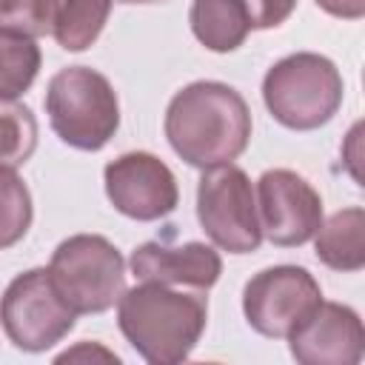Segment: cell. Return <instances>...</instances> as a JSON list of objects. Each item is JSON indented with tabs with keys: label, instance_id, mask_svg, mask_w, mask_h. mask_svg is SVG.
Masks as SVG:
<instances>
[{
	"label": "cell",
	"instance_id": "cell-22",
	"mask_svg": "<svg viewBox=\"0 0 365 365\" xmlns=\"http://www.w3.org/2000/svg\"><path fill=\"white\" fill-rule=\"evenodd\" d=\"M317 6L339 20H359L365 14V0H317Z\"/></svg>",
	"mask_w": 365,
	"mask_h": 365
},
{
	"label": "cell",
	"instance_id": "cell-5",
	"mask_svg": "<svg viewBox=\"0 0 365 365\" xmlns=\"http://www.w3.org/2000/svg\"><path fill=\"white\" fill-rule=\"evenodd\" d=\"M48 277L74 314H103L125 291V259L106 237L74 234L54 248Z\"/></svg>",
	"mask_w": 365,
	"mask_h": 365
},
{
	"label": "cell",
	"instance_id": "cell-4",
	"mask_svg": "<svg viewBox=\"0 0 365 365\" xmlns=\"http://www.w3.org/2000/svg\"><path fill=\"white\" fill-rule=\"evenodd\" d=\"M54 134L80 151H100L120 128V100L106 74L88 66L60 68L46 88Z\"/></svg>",
	"mask_w": 365,
	"mask_h": 365
},
{
	"label": "cell",
	"instance_id": "cell-9",
	"mask_svg": "<svg viewBox=\"0 0 365 365\" xmlns=\"http://www.w3.org/2000/svg\"><path fill=\"white\" fill-rule=\"evenodd\" d=\"M257 217L262 237L274 245H305L322 225L319 191L291 168H271L257 180Z\"/></svg>",
	"mask_w": 365,
	"mask_h": 365
},
{
	"label": "cell",
	"instance_id": "cell-10",
	"mask_svg": "<svg viewBox=\"0 0 365 365\" xmlns=\"http://www.w3.org/2000/svg\"><path fill=\"white\" fill-rule=\"evenodd\" d=\"M108 202L128 220L151 222L171 214L180 202V188L171 168L148 151H125L103 171Z\"/></svg>",
	"mask_w": 365,
	"mask_h": 365
},
{
	"label": "cell",
	"instance_id": "cell-19",
	"mask_svg": "<svg viewBox=\"0 0 365 365\" xmlns=\"http://www.w3.org/2000/svg\"><path fill=\"white\" fill-rule=\"evenodd\" d=\"M60 0H0V31L43 37L54 29Z\"/></svg>",
	"mask_w": 365,
	"mask_h": 365
},
{
	"label": "cell",
	"instance_id": "cell-18",
	"mask_svg": "<svg viewBox=\"0 0 365 365\" xmlns=\"http://www.w3.org/2000/svg\"><path fill=\"white\" fill-rule=\"evenodd\" d=\"M34 208L29 185L20 180L14 168L0 165V251L11 248L29 234Z\"/></svg>",
	"mask_w": 365,
	"mask_h": 365
},
{
	"label": "cell",
	"instance_id": "cell-11",
	"mask_svg": "<svg viewBox=\"0 0 365 365\" xmlns=\"http://www.w3.org/2000/svg\"><path fill=\"white\" fill-rule=\"evenodd\" d=\"M285 339L299 365H356L365 348L359 314L328 299H319Z\"/></svg>",
	"mask_w": 365,
	"mask_h": 365
},
{
	"label": "cell",
	"instance_id": "cell-3",
	"mask_svg": "<svg viewBox=\"0 0 365 365\" xmlns=\"http://www.w3.org/2000/svg\"><path fill=\"white\" fill-rule=\"evenodd\" d=\"M342 94L345 83L339 68L317 51L288 54L262 77V103L268 114L291 131L325 125L339 111Z\"/></svg>",
	"mask_w": 365,
	"mask_h": 365
},
{
	"label": "cell",
	"instance_id": "cell-15",
	"mask_svg": "<svg viewBox=\"0 0 365 365\" xmlns=\"http://www.w3.org/2000/svg\"><path fill=\"white\" fill-rule=\"evenodd\" d=\"M114 0H60L54 17V40L66 51H86L103 31Z\"/></svg>",
	"mask_w": 365,
	"mask_h": 365
},
{
	"label": "cell",
	"instance_id": "cell-23",
	"mask_svg": "<svg viewBox=\"0 0 365 365\" xmlns=\"http://www.w3.org/2000/svg\"><path fill=\"white\" fill-rule=\"evenodd\" d=\"M120 3H128V6H154V3H165V0H120Z\"/></svg>",
	"mask_w": 365,
	"mask_h": 365
},
{
	"label": "cell",
	"instance_id": "cell-13",
	"mask_svg": "<svg viewBox=\"0 0 365 365\" xmlns=\"http://www.w3.org/2000/svg\"><path fill=\"white\" fill-rule=\"evenodd\" d=\"M194 37L217 54L234 51L254 31L245 0H194L188 11Z\"/></svg>",
	"mask_w": 365,
	"mask_h": 365
},
{
	"label": "cell",
	"instance_id": "cell-14",
	"mask_svg": "<svg viewBox=\"0 0 365 365\" xmlns=\"http://www.w3.org/2000/svg\"><path fill=\"white\" fill-rule=\"evenodd\" d=\"M311 240L322 265L334 271H359L365 265V211L351 205L331 214Z\"/></svg>",
	"mask_w": 365,
	"mask_h": 365
},
{
	"label": "cell",
	"instance_id": "cell-8",
	"mask_svg": "<svg viewBox=\"0 0 365 365\" xmlns=\"http://www.w3.org/2000/svg\"><path fill=\"white\" fill-rule=\"evenodd\" d=\"M322 299V288L302 265H271L242 288L245 322L271 339H285L294 325Z\"/></svg>",
	"mask_w": 365,
	"mask_h": 365
},
{
	"label": "cell",
	"instance_id": "cell-1",
	"mask_svg": "<svg viewBox=\"0 0 365 365\" xmlns=\"http://www.w3.org/2000/svg\"><path fill=\"white\" fill-rule=\"evenodd\" d=\"M163 128L174 154L205 171L234 163L248 148L251 108L237 88L197 80L171 97Z\"/></svg>",
	"mask_w": 365,
	"mask_h": 365
},
{
	"label": "cell",
	"instance_id": "cell-7",
	"mask_svg": "<svg viewBox=\"0 0 365 365\" xmlns=\"http://www.w3.org/2000/svg\"><path fill=\"white\" fill-rule=\"evenodd\" d=\"M74 319L77 314L54 288L48 268L17 274L0 297V325L9 342L29 354L57 345L74 328Z\"/></svg>",
	"mask_w": 365,
	"mask_h": 365
},
{
	"label": "cell",
	"instance_id": "cell-12",
	"mask_svg": "<svg viewBox=\"0 0 365 365\" xmlns=\"http://www.w3.org/2000/svg\"><path fill=\"white\" fill-rule=\"evenodd\" d=\"M131 274L137 279L163 282L174 288H194L208 291L220 274L222 259L214 245L208 242H182V245H165V242H143L131 251Z\"/></svg>",
	"mask_w": 365,
	"mask_h": 365
},
{
	"label": "cell",
	"instance_id": "cell-2",
	"mask_svg": "<svg viewBox=\"0 0 365 365\" xmlns=\"http://www.w3.org/2000/svg\"><path fill=\"white\" fill-rule=\"evenodd\" d=\"M208 322L202 294L140 279L117 299V325L128 345L151 365H174L191 356Z\"/></svg>",
	"mask_w": 365,
	"mask_h": 365
},
{
	"label": "cell",
	"instance_id": "cell-20",
	"mask_svg": "<svg viewBox=\"0 0 365 365\" xmlns=\"http://www.w3.org/2000/svg\"><path fill=\"white\" fill-rule=\"evenodd\" d=\"M245 6L251 14V23H254V31H257V29L282 26L291 17V11L297 9V0H245Z\"/></svg>",
	"mask_w": 365,
	"mask_h": 365
},
{
	"label": "cell",
	"instance_id": "cell-16",
	"mask_svg": "<svg viewBox=\"0 0 365 365\" xmlns=\"http://www.w3.org/2000/svg\"><path fill=\"white\" fill-rule=\"evenodd\" d=\"M40 46L31 37L0 31V100H17L40 71Z\"/></svg>",
	"mask_w": 365,
	"mask_h": 365
},
{
	"label": "cell",
	"instance_id": "cell-17",
	"mask_svg": "<svg viewBox=\"0 0 365 365\" xmlns=\"http://www.w3.org/2000/svg\"><path fill=\"white\" fill-rule=\"evenodd\" d=\"M37 148V120L29 106L0 100V165L17 168Z\"/></svg>",
	"mask_w": 365,
	"mask_h": 365
},
{
	"label": "cell",
	"instance_id": "cell-21",
	"mask_svg": "<svg viewBox=\"0 0 365 365\" xmlns=\"http://www.w3.org/2000/svg\"><path fill=\"white\" fill-rule=\"evenodd\" d=\"M77 359H103V362H120V356H117L114 351H108V348H103V345H97V342H80L77 348L63 351V354L57 356V362H77Z\"/></svg>",
	"mask_w": 365,
	"mask_h": 365
},
{
	"label": "cell",
	"instance_id": "cell-6",
	"mask_svg": "<svg viewBox=\"0 0 365 365\" xmlns=\"http://www.w3.org/2000/svg\"><path fill=\"white\" fill-rule=\"evenodd\" d=\"M197 220L208 240L228 254H251L262 242L254 185L234 163L202 171L197 182Z\"/></svg>",
	"mask_w": 365,
	"mask_h": 365
}]
</instances>
